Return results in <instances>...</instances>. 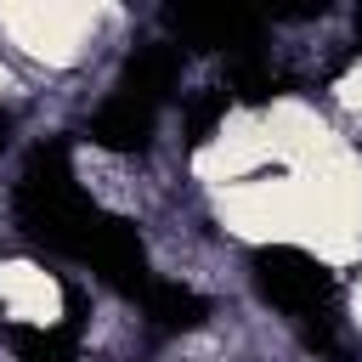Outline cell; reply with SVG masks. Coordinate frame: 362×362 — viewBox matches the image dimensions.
<instances>
[{"mask_svg": "<svg viewBox=\"0 0 362 362\" xmlns=\"http://www.w3.org/2000/svg\"><path fill=\"white\" fill-rule=\"evenodd\" d=\"M11 209H17V226H23L28 243H40V249H51L74 266H90L124 300L147 294L153 266H147L136 221L85 198V187L74 181V153H68L62 136H51L28 153V164L17 175V192H11Z\"/></svg>", "mask_w": 362, "mask_h": 362, "instance_id": "1", "label": "cell"}, {"mask_svg": "<svg viewBox=\"0 0 362 362\" xmlns=\"http://www.w3.org/2000/svg\"><path fill=\"white\" fill-rule=\"evenodd\" d=\"M249 283H255V294H260L266 305H277V311L294 317L300 328L334 322V294H339V283H334L328 260H317V255L300 249V243H260V249L249 255Z\"/></svg>", "mask_w": 362, "mask_h": 362, "instance_id": "2", "label": "cell"}, {"mask_svg": "<svg viewBox=\"0 0 362 362\" xmlns=\"http://www.w3.org/2000/svg\"><path fill=\"white\" fill-rule=\"evenodd\" d=\"M164 23L181 34V51L192 45V51H232V57H243V51H260V34H266V23L243 17V11H181V6H170Z\"/></svg>", "mask_w": 362, "mask_h": 362, "instance_id": "3", "label": "cell"}, {"mask_svg": "<svg viewBox=\"0 0 362 362\" xmlns=\"http://www.w3.org/2000/svg\"><path fill=\"white\" fill-rule=\"evenodd\" d=\"M181 62H187V51L170 45V40L136 45V51L124 57V68H119V96L147 102V107H164V102L175 96V85H181Z\"/></svg>", "mask_w": 362, "mask_h": 362, "instance_id": "4", "label": "cell"}, {"mask_svg": "<svg viewBox=\"0 0 362 362\" xmlns=\"http://www.w3.org/2000/svg\"><path fill=\"white\" fill-rule=\"evenodd\" d=\"M153 130H158V107H147V102H130V96H107L96 113H90V124H85V136L102 147V153H147L153 147Z\"/></svg>", "mask_w": 362, "mask_h": 362, "instance_id": "5", "label": "cell"}, {"mask_svg": "<svg viewBox=\"0 0 362 362\" xmlns=\"http://www.w3.org/2000/svg\"><path fill=\"white\" fill-rule=\"evenodd\" d=\"M79 328H85V300L68 288V317L57 328H11V356L17 362H79Z\"/></svg>", "mask_w": 362, "mask_h": 362, "instance_id": "6", "label": "cell"}, {"mask_svg": "<svg viewBox=\"0 0 362 362\" xmlns=\"http://www.w3.org/2000/svg\"><path fill=\"white\" fill-rule=\"evenodd\" d=\"M136 305H141V317L158 334H187V328H204L209 322V300L198 288H187V283H170V277H153Z\"/></svg>", "mask_w": 362, "mask_h": 362, "instance_id": "7", "label": "cell"}, {"mask_svg": "<svg viewBox=\"0 0 362 362\" xmlns=\"http://www.w3.org/2000/svg\"><path fill=\"white\" fill-rule=\"evenodd\" d=\"M277 85H283V79L260 62V51H243V57L232 62L226 96H232V102H272V96H277Z\"/></svg>", "mask_w": 362, "mask_h": 362, "instance_id": "8", "label": "cell"}, {"mask_svg": "<svg viewBox=\"0 0 362 362\" xmlns=\"http://www.w3.org/2000/svg\"><path fill=\"white\" fill-rule=\"evenodd\" d=\"M226 102H232V96H226V85H215L209 96H198V102L187 107V141H192V147H204V141H209V130H215V119L226 113Z\"/></svg>", "mask_w": 362, "mask_h": 362, "instance_id": "9", "label": "cell"}, {"mask_svg": "<svg viewBox=\"0 0 362 362\" xmlns=\"http://www.w3.org/2000/svg\"><path fill=\"white\" fill-rule=\"evenodd\" d=\"M356 45H362V11H356Z\"/></svg>", "mask_w": 362, "mask_h": 362, "instance_id": "10", "label": "cell"}]
</instances>
